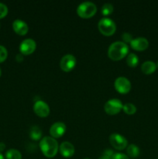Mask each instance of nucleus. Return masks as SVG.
Listing matches in <instances>:
<instances>
[{
	"mask_svg": "<svg viewBox=\"0 0 158 159\" xmlns=\"http://www.w3.org/2000/svg\"><path fill=\"white\" fill-rule=\"evenodd\" d=\"M40 148L46 158H54L57 154L59 145L55 138L52 137H43L40 141Z\"/></svg>",
	"mask_w": 158,
	"mask_h": 159,
	"instance_id": "nucleus-1",
	"label": "nucleus"
},
{
	"mask_svg": "<svg viewBox=\"0 0 158 159\" xmlns=\"http://www.w3.org/2000/svg\"><path fill=\"white\" fill-rule=\"evenodd\" d=\"M129 52L128 45L122 41L113 42L108 49V56L112 61H119L127 56Z\"/></svg>",
	"mask_w": 158,
	"mask_h": 159,
	"instance_id": "nucleus-2",
	"label": "nucleus"
},
{
	"mask_svg": "<svg viewBox=\"0 0 158 159\" xmlns=\"http://www.w3.org/2000/svg\"><path fill=\"white\" fill-rule=\"evenodd\" d=\"M97 12V6L91 2H84L77 8V14L83 19L92 17Z\"/></svg>",
	"mask_w": 158,
	"mask_h": 159,
	"instance_id": "nucleus-3",
	"label": "nucleus"
},
{
	"mask_svg": "<svg viewBox=\"0 0 158 159\" xmlns=\"http://www.w3.org/2000/svg\"><path fill=\"white\" fill-rule=\"evenodd\" d=\"M98 28L103 35L112 36L116 30V25L112 20L109 18H102L98 23Z\"/></svg>",
	"mask_w": 158,
	"mask_h": 159,
	"instance_id": "nucleus-4",
	"label": "nucleus"
},
{
	"mask_svg": "<svg viewBox=\"0 0 158 159\" xmlns=\"http://www.w3.org/2000/svg\"><path fill=\"white\" fill-rule=\"evenodd\" d=\"M122 102L118 99H111L105 102L104 106V110L108 115H116L122 110Z\"/></svg>",
	"mask_w": 158,
	"mask_h": 159,
	"instance_id": "nucleus-5",
	"label": "nucleus"
},
{
	"mask_svg": "<svg viewBox=\"0 0 158 159\" xmlns=\"http://www.w3.org/2000/svg\"><path fill=\"white\" fill-rule=\"evenodd\" d=\"M109 141L111 145L116 150H123L126 148L128 145V141L122 135L119 134H112L109 136Z\"/></svg>",
	"mask_w": 158,
	"mask_h": 159,
	"instance_id": "nucleus-6",
	"label": "nucleus"
},
{
	"mask_svg": "<svg viewBox=\"0 0 158 159\" xmlns=\"http://www.w3.org/2000/svg\"><path fill=\"white\" fill-rule=\"evenodd\" d=\"M76 58L73 54H65L62 57V58L60 61V67L61 70L64 71H72L76 65Z\"/></svg>",
	"mask_w": 158,
	"mask_h": 159,
	"instance_id": "nucleus-7",
	"label": "nucleus"
},
{
	"mask_svg": "<svg viewBox=\"0 0 158 159\" xmlns=\"http://www.w3.org/2000/svg\"><path fill=\"white\" fill-rule=\"evenodd\" d=\"M114 87L118 93L126 94L131 89V83L125 77H119L115 80Z\"/></svg>",
	"mask_w": 158,
	"mask_h": 159,
	"instance_id": "nucleus-8",
	"label": "nucleus"
},
{
	"mask_svg": "<svg viewBox=\"0 0 158 159\" xmlns=\"http://www.w3.org/2000/svg\"><path fill=\"white\" fill-rule=\"evenodd\" d=\"M37 43L33 39L27 38L23 40L20 45V51L23 55H29L35 51Z\"/></svg>",
	"mask_w": 158,
	"mask_h": 159,
	"instance_id": "nucleus-9",
	"label": "nucleus"
},
{
	"mask_svg": "<svg viewBox=\"0 0 158 159\" xmlns=\"http://www.w3.org/2000/svg\"><path fill=\"white\" fill-rule=\"evenodd\" d=\"M33 111L40 117H46L50 113V107L44 101L38 100L34 103Z\"/></svg>",
	"mask_w": 158,
	"mask_h": 159,
	"instance_id": "nucleus-10",
	"label": "nucleus"
},
{
	"mask_svg": "<svg viewBox=\"0 0 158 159\" xmlns=\"http://www.w3.org/2000/svg\"><path fill=\"white\" fill-rule=\"evenodd\" d=\"M65 131H66V125L63 122L54 123L50 129V134L51 137L54 138H60L61 136H63Z\"/></svg>",
	"mask_w": 158,
	"mask_h": 159,
	"instance_id": "nucleus-11",
	"label": "nucleus"
},
{
	"mask_svg": "<svg viewBox=\"0 0 158 159\" xmlns=\"http://www.w3.org/2000/svg\"><path fill=\"white\" fill-rule=\"evenodd\" d=\"M130 47L137 51H145L149 47V41L145 37H137L130 42Z\"/></svg>",
	"mask_w": 158,
	"mask_h": 159,
	"instance_id": "nucleus-12",
	"label": "nucleus"
},
{
	"mask_svg": "<svg viewBox=\"0 0 158 159\" xmlns=\"http://www.w3.org/2000/svg\"><path fill=\"white\" fill-rule=\"evenodd\" d=\"M60 155L64 158H71L74 154V146L69 141H64L59 146Z\"/></svg>",
	"mask_w": 158,
	"mask_h": 159,
	"instance_id": "nucleus-13",
	"label": "nucleus"
},
{
	"mask_svg": "<svg viewBox=\"0 0 158 159\" xmlns=\"http://www.w3.org/2000/svg\"><path fill=\"white\" fill-rule=\"evenodd\" d=\"M12 29L17 34L20 36L26 35L29 30V26L26 24V22L23 21L21 20H15L12 23Z\"/></svg>",
	"mask_w": 158,
	"mask_h": 159,
	"instance_id": "nucleus-14",
	"label": "nucleus"
},
{
	"mask_svg": "<svg viewBox=\"0 0 158 159\" xmlns=\"http://www.w3.org/2000/svg\"><path fill=\"white\" fill-rule=\"evenodd\" d=\"M156 70V65L152 61H146L141 65V71L145 75H151Z\"/></svg>",
	"mask_w": 158,
	"mask_h": 159,
	"instance_id": "nucleus-15",
	"label": "nucleus"
},
{
	"mask_svg": "<svg viewBox=\"0 0 158 159\" xmlns=\"http://www.w3.org/2000/svg\"><path fill=\"white\" fill-rule=\"evenodd\" d=\"M126 152L127 155H128V157H130L132 158H135L139 156V153H140V151H139V148L136 144H131L129 146H127Z\"/></svg>",
	"mask_w": 158,
	"mask_h": 159,
	"instance_id": "nucleus-16",
	"label": "nucleus"
},
{
	"mask_svg": "<svg viewBox=\"0 0 158 159\" xmlns=\"http://www.w3.org/2000/svg\"><path fill=\"white\" fill-rule=\"evenodd\" d=\"M29 137L33 141L40 140L42 137V130L38 126H33L29 130Z\"/></svg>",
	"mask_w": 158,
	"mask_h": 159,
	"instance_id": "nucleus-17",
	"label": "nucleus"
},
{
	"mask_svg": "<svg viewBox=\"0 0 158 159\" xmlns=\"http://www.w3.org/2000/svg\"><path fill=\"white\" fill-rule=\"evenodd\" d=\"M126 63L131 68H135L139 64V58H138L137 55L134 53H130V54H127Z\"/></svg>",
	"mask_w": 158,
	"mask_h": 159,
	"instance_id": "nucleus-18",
	"label": "nucleus"
},
{
	"mask_svg": "<svg viewBox=\"0 0 158 159\" xmlns=\"http://www.w3.org/2000/svg\"><path fill=\"white\" fill-rule=\"evenodd\" d=\"M6 159H22V155L18 150L11 148L8 150L6 153Z\"/></svg>",
	"mask_w": 158,
	"mask_h": 159,
	"instance_id": "nucleus-19",
	"label": "nucleus"
},
{
	"mask_svg": "<svg viewBox=\"0 0 158 159\" xmlns=\"http://www.w3.org/2000/svg\"><path fill=\"white\" fill-rule=\"evenodd\" d=\"M122 110H123V111L125 112L126 114L133 115L136 112V107L134 104L130 103V102H127V103H125L123 105Z\"/></svg>",
	"mask_w": 158,
	"mask_h": 159,
	"instance_id": "nucleus-20",
	"label": "nucleus"
},
{
	"mask_svg": "<svg viewBox=\"0 0 158 159\" xmlns=\"http://www.w3.org/2000/svg\"><path fill=\"white\" fill-rule=\"evenodd\" d=\"M113 6L110 3H105L102 7V14L104 16H108L112 13Z\"/></svg>",
	"mask_w": 158,
	"mask_h": 159,
	"instance_id": "nucleus-21",
	"label": "nucleus"
},
{
	"mask_svg": "<svg viewBox=\"0 0 158 159\" xmlns=\"http://www.w3.org/2000/svg\"><path fill=\"white\" fill-rule=\"evenodd\" d=\"M113 155H114V152L110 150V149H105L102 152V154L99 157V159H112V158Z\"/></svg>",
	"mask_w": 158,
	"mask_h": 159,
	"instance_id": "nucleus-22",
	"label": "nucleus"
},
{
	"mask_svg": "<svg viewBox=\"0 0 158 159\" xmlns=\"http://www.w3.org/2000/svg\"><path fill=\"white\" fill-rule=\"evenodd\" d=\"M8 56V51L6 48L2 45H0V63H2L6 61Z\"/></svg>",
	"mask_w": 158,
	"mask_h": 159,
	"instance_id": "nucleus-23",
	"label": "nucleus"
},
{
	"mask_svg": "<svg viewBox=\"0 0 158 159\" xmlns=\"http://www.w3.org/2000/svg\"><path fill=\"white\" fill-rule=\"evenodd\" d=\"M8 9L7 6L2 2H0V19H2L6 16L8 14Z\"/></svg>",
	"mask_w": 158,
	"mask_h": 159,
	"instance_id": "nucleus-24",
	"label": "nucleus"
},
{
	"mask_svg": "<svg viewBox=\"0 0 158 159\" xmlns=\"http://www.w3.org/2000/svg\"><path fill=\"white\" fill-rule=\"evenodd\" d=\"M122 40L125 43H129L130 42L133 40V37H132V35L130 34H129V33H124L122 35Z\"/></svg>",
	"mask_w": 158,
	"mask_h": 159,
	"instance_id": "nucleus-25",
	"label": "nucleus"
},
{
	"mask_svg": "<svg viewBox=\"0 0 158 159\" xmlns=\"http://www.w3.org/2000/svg\"><path fill=\"white\" fill-rule=\"evenodd\" d=\"M112 159H129L128 155L122 153H114Z\"/></svg>",
	"mask_w": 158,
	"mask_h": 159,
	"instance_id": "nucleus-26",
	"label": "nucleus"
},
{
	"mask_svg": "<svg viewBox=\"0 0 158 159\" xmlns=\"http://www.w3.org/2000/svg\"><path fill=\"white\" fill-rule=\"evenodd\" d=\"M15 59H16V61L18 62H21L23 60V55L22 54H17L16 57H15Z\"/></svg>",
	"mask_w": 158,
	"mask_h": 159,
	"instance_id": "nucleus-27",
	"label": "nucleus"
},
{
	"mask_svg": "<svg viewBox=\"0 0 158 159\" xmlns=\"http://www.w3.org/2000/svg\"><path fill=\"white\" fill-rule=\"evenodd\" d=\"M5 148H6V144L3 142H0V152L2 153V152L4 151Z\"/></svg>",
	"mask_w": 158,
	"mask_h": 159,
	"instance_id": "nucleus-28",
	"label": "nucleus"
},
{
	"mask_svg": "<svg viewBox=\"0 0 158 159\" xmlns=\"http://www.w3.org/2000/svg\"><path fill=\"white\" fill-rule=\"evenodd\" d=\"M0 159H5V157H4V155H3L1 153V152H0Z\"/></svg>",
	"mask_w": 158,
	"mask_h": 159,
	"instance_id": "nucleus-29",
	"label": "nucleus"
},
{
	"mask_svg": "<svg viewBox=\"0 0 158 159\" xmlns=\"http://www.w3.org/2000/svg\"><path fill=\"white\" fill-rule=\"evenodd\" d=\"M1 75H2V70L1 68H0V76H1Z\"/></svg>",
	"mask_w": 158,
	"mask_h": 159,
	"instance_id": "nucleus-30",
	"label": "nucleus"
},
{
	"mask_svg": "<svg viewBox=\"0 0 158 159\" xmlns=\"http://www.w3.org/2000/svg\"><path fill=\"white\" fill-rule=\"evenodd\" d=\"M156 68H158V61H157V63H156Z\"/></svg>",
	"mask_w": 158,
	"mask_h": 159,
	"instance_id": "nucleus-31",
	"label": "nucleus"
},
{
	"mask_svg": "<svg viewBox=\"0 0 158 159\" xmlns=\"http://www.w3.org/2000/svg\"><path fill=\"white\" fill-rule=\"evenodd\" d=\"M84 159H90V158H84Z\"/></svg>",
	"mask_w": 158,
	"mask_h": 159,
	"instance_id": "nucleus-32",
	"label": "nucleus"
},
{
	"mask_svg": "<svg viewBox=\"0 0 158 159\" xmlns=\"http://www.w3.org/2000/svg\"><path fill=\"white\" fill-rule=\"evenodd\" d=\"M157 159H158V158H157Z\"/></svg>",
	"mask_w": 158,
	"mask_h": 159,
	"instance_id": "nucleus-33",
	"label": "nucleus"
}]
</instances>
